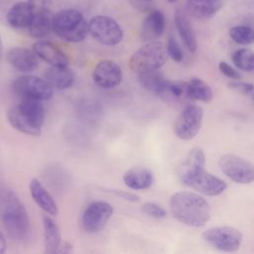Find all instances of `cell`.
<instances>
[{
    "label": "cell",
    "mask_w": 254,
    "mask_h": 254,
    "mask_svg": "<svg viewBox=\"0 0 254 254\" xmlns=\"http://www.w3.org/2000/svg\"><path fill=\"white\" fill-rule=\"evenodd\" d=\"M106 191L113 193V194L117 195L119 198L130 201V202H136L139 200V196L137 194L129 192V191H125V190H117V189H106Z\"/></svg>",
    "instance_id": "cell-36"
},
{
    "label": "cell",
    "mask_w": 254,
    "mask_h": 254,
    "mask_svg": "<svg viewBox=\"0 0 254 254\" xmlns=\"http://www.w3.org/2000/svg\"><path fill=\"white\" fill-rule=\"evenodd\" d=\"M232 62L241 70H254V52L249 49L237 50L232 55Z\"/></svg>",
    "instance_id": "cell-28"
},
{
    "label": "cell",
    "mask_w": 254,
    "mask_h": 254,
    "mask_svg": "<svg viewBox=\"0 0 254 254\" xmlns=\"http://www.w3.org/2000/svg\"><path fill=\"white\" fill-rule=\"evenodd\" d=\"M218 166L221 172L231 181L247 185L254 182V165L233 154H226L218 160Z\"/></svg>",
    "instance_id": "cell-9"
},
{
    "label": "cell",
    "mask_w": 254,
    "mask_h": 254,
    "mask_svg": "<svg viewBox=\"0 0 254 254\" xmlns=\"http://www.w3.org/2000/svg\"><path fill=\"white\" fill-rule=\"evenodd\" d=\"M7 119L16 130L39 137L45 121V108L41 100L23 98L18 105L8 110Z\"/></svg>",
    "instance_id": "cell-3"
},
{
    "label": "cell",
    "mask_w": 254,
    "mask_h": 254,
    "mask_svg": "<svg viewBox=\"0 0 254 254\" xmlns=\"http://www.w3.org/2000/svg\"><path fill=\"white\" fill-rule=\"evenodd\" d=\"M88 33L98 43L104 46H115L123 39V30L111 17L98 15L90 19Z\"/></svg>",
    "instance_id": "cell-8"
},
{
    "label": "cell",
    "mask_w": 254,
    "mask_h": 254,
    "mask_svg": "<svg viewBox=\"0 0 254 254\" xmlns=\"http://www.w3.org/2000/svg\"><path fill=\"white\" fill-rule=\"evenodd\" d=\"M166 26V20L164 14L159 10H151L144 19L141 26V38L145 42L156 41L160 38Z\"/></svg>",
    "instance_id": "cell-16"
},
{
    "label": "cell",
    "mask_w": 254,
    "mask_h": 254,
    "mask_svg": "<svg viewBox=\"0 0 254 254\" xmlns=\"http://www.w3.org/2000/svg\"><path fill=\"white\" fill-rule=\"evenodd\" d=\"M175 24H176L178 33H179L180 37L182 38L185 46L190 52H195L196 47H197L195 34H194L191 23L190 22L187 14L184 11H182L180 9H178L176 11Z\"/></svg>",
    "instance_id": "cell-20"
},
{
    "label": "cell",
    "mask_w": 254,
    "mask_h": 254,
    "mask_svg": "<svg viewBox=\"0 0 254 254\" xmlns=\"http://www.w3.org/2000/svg\"><path fill=\"white\" fill-rule=\"evenodd\" d=\"M253 98H254V95H253Z\"/></svg>",
    "instance_id": "cell-41"
},
{
    "label": "cell",
    "mask_w": 254,
    "mask_h": 254,
    "mask_svg": "<svg viewBox=\"0 0 254 254\" xmlns=\"http://www.w3.org/2000/svg\"><path fill=\"white\" fill-rule=\"evenodd\" d=\"M52 31L65 42L79 43L87 36L88 24L79 11L64 9L53 16Z\"/></svg>",
    "instance_id": "cell-4"
},
{
    "label": "cell",
    "mask_w": 254,
    "mask_h": 254,
    "mask_svg": "<svg viewBox=\"0 0 254 254\" xmlns=\"http://www.w3.org/2000/svg\"><path fill=\"white\" fill-rule=\"evenodd\" d=\"M14 91L23 98L48 100L53 96L54 87L44 78L36 75H21L13 82Z\"/></svg>",
    "instance_id": "cell-11"
},
{
    "label": "cell",
    "mask_w": 254,
    "mask_h": 254,
    "mask_svg": "<svg viewBox=\"0 0 254 254\" xmlns=\"http://www.w3.org/2000/svg\"><path fill=\"white\" fill-rule=\"evenodd\" d=\"M138 81L146 90L159 96L164 91L169 82L166 76L161 71H159V69H153L139 73Z\"/></svg>",
    "instance_id": "cell-22"
},
{
    "label": "cell",
    "mask_w": 254,
    "mask_h": 254,
    "mask_svg": "<svg viewBox=\"0 0 254 254\" xmlns=\"http://www.w3.org/2000/svg\"><path fill=\"white\" fill-rule=\"evenodd\" d=\"M29 188L34 201L40 206V208L51 215L55 216L58 214V206L56 201L38 179H33L30 182Z\"/></svg>",
    "instance_id": "cell-17"
},
{
    "label": "cell",
    "mask_w": 254,
    "mask_h": 254,
    "mask_svg": "<svg viewBox=\"0 0 254 254\" xmlns=\"http://www.w3.org/2000/svg\"><path fill=\"white\" fill-rule=\"evenodd\" d=\"M181 182L198 192L215 196L221 194L227 188L224 181L218 177L206 172L203 168H197L190 171L179 173Z\"/></svg>",
    "instance_id": "cell-6"
},
{
    "label": "cell",
    "mask_w": 254,
    "mask_h": 254,
    "mask_svg": "<svg viewBox=\"0 0 254 254\" xmlns=\"http://www.w3.org/2000/svg\"><path fill=\"white\" fill-rule=\"evenodd\" d=\"M172 215L181 223L201 227L210 218V206L200 195L190 191H178L170 198Z\"/></svg>",
    "instance_id": "cell-1"
},
{
    "label": "cell",
    "mask_w": 254,
    "mask_h": 254,
    "mask_svg": "<svg viewBox=\"0 0 254 254\" xmlns=\"http://www.w3.org/2000/svg\"><path fill=\"white\" fill-rule=\"evenodd\" d=\"M122 70L113 61L102 60L96 64L92 71V78L95 84L104 89L118 86L122 81Z\"/></svg>",
    "instance_id": "cell-13"
},
{
    "label": "cell",
    "mask_w": 254,
    "mask_h": 254,
    "mask_svg": "<svg viewBox=\"0 0 254 254\" xmlns=\"http://www.w3.org/2000/svg\"><path fill=\"white\" fill-rule=\"evenodd\" d=\"M218 68L225 76H227L231 79L237 80V79L241 78V74L225 62H220L218 64Z\"/></svg>",
    "instance_id": "cell-35"
},
{
    "label": "cell",
    "mask_w": 254,
    "mask_h": 254,
    "mask_svg": "<svg viewBox=\"0 0 254 254\" xmlns=\"http://www.w3.org/2000/svg\"><path fill=\"white\" fill-rule=\"evenodd\" d=\"M230 38L240 45L254 44V29L248 26H235L229 31Z\"/></svg>",
    "instance_id": "cell-30"
},
{
    "label": "cell",
    "mask_w": 254,
    "mask_h": 254,
    "mask_svg": "<svg viewBox=\"0 0 254 254\" xmlns=\"http://www.w3.org/2000/svg\"><path fill=\"white\" fill-rule=\"evenodd\" d=\"M188 94L190 100L202 102H209L213 97L210 86L198 77H192L188 82Z\"/></svg>",
    "instance_id": "cell-27"
},
{
    "label": "cell",
    "mask_w": 254,
    "mask_h": 254,
    "mask_svg": "<svg viewBox=\"0 0 254 254\" xmlns=\"http://www.w3.org/2000/svg\"><path fill=\"white\" fill-rule=\"evenodd\" d=\"M7 248V241L3 234V232L0 230V254L4 253Z\"/></svg>",
    "instance_id": "cell-39"
},
{
    "label": "cell",
    "mask_w": 254,
    "mask_h": 254,
    "mask_svg": "<svg viewBox=\"0 0 254 254\" xmlns=\"http://www.w3.org/2000/svg\"><path fill=\"white\" fill-rule=\"evenodd\" d=\"M142 210L148 214L149 216H152L154 218H164L167 215L166 210L159 204L155 202H145L142 205Z\"/></svg>",
    "instance_id": "cell-32"
},
{
    "label": "cell",
    "mask_w": 254,
    "mask_h": 254,
    "mask_svg": "<svg viewBox=\"0 0 254 254\" xmlns=\"http://www.w3.org/2000/svg\"><path fill=\"white\" fill-rule=\"evenodd\" d=\"M112 213L113 207L110 203L102 200L92 201L81 215L82 228L88 233H97L105 227Z\"/></svg>",
    "instance_id": "cell-12"
},
{
    "label": "cell",
    "mask_w": 254,
    "mask_h": 254,
    "mask_svg": "<svg viewBox=\"0 0 254 254\" xmlns=\"http://www.w3.org/2000/svg\"><path fill=\"white\" fill-rule=\"evenodd\" d=\"M167 47L158 41L148 42L137 50L129 60V67L136 73L159 69L167 61Z\"/></svg>",
    "instance_id": "cell-5"
},
{
    "label": "cell",
    "mask_w": 254,
    "mask_h": 254,
    "mask_svg": "<svg viewBox=\"0 0 254 254\" xmlns=\"http://www.w3.org/2000/svg\"><path fill=\"white\" fill-rule=\"evenodd\" d=\"M205 164V155L200 148L191 149L187 155L186 160L180 168V173L190 171L197 168H203Z\"/></svg>",
    "instance_id": "cell-29"
},
{
    "label": "cell",
    "mask_w": 254,
    "mask_h": 254,
    "mask_svg": "<svg viewBox=\"0 0 254 254\" xmlns=\"http://www.w3.org/2000/svg\"><path fill=\"white\" fill-rule=\"evenodd\" d=\"M33 18V11L28 2H18L8 11L6 19L8 24L15 29L28 28Z\"/></svg>",
    "instance_id": "cell-19"
},
{
    "label": "cell",
    "mask_w": 254,
    "mask_h": 254,
    "mask_svg": "<svg viewBox=\"0 0 254 254\" xmlns=\"http://www.w3.org/2000/svg\"><path fill=\"white\" fill-rule=\"evenodd\" d=\"M168 1H169V2H171V3H173V2H176L177 0H168Z\"/></svg>",
    "instance_id": "cell-40"
},
{
    "label": "cell",
    "mask_w": 254,
    "mask_h": 254,
    "mask_svg": "<svg viewBox=\"0 0 254 254\" xmlns=\"http://www.w3.org/2000/svg\"><path fill=\"white\" fill-rule=\"evenodd\" d=\"M128 2L140 12H150L153 10V3L151 0H128Z\"/></svg>",
    "instance_id": "cell-37"
},
{
    "label": "cell",
    "mask_w": 254,
    "mask_h": 254,
    "mask_svg": "<svg viewBox=\"0 0 254 254\" xmlns=\"http://www.w3.org/2000/svg\"><path fill=\"white\" fill-rule=\"evenodd\" d=\"M72 251V246L68 242H61L57 253H69Z\"/></svg>",
    "instance_id": "cell-38"
},
{
    "label": "cell",
    "mask_w": 254,
    "mask_h": 254,
    "mask_svg": "<svg viewBox=\"0 0 254 254\" xmlns=\"http://www.w3.org/2000/svg\"><path fill=\"white\" fill-rule=\"evenodd\" d=\"M46 80L57 89H66L73 83L74 76L70 68L67 65L56 66L51 65L46 70Z\"/></svg>",
    "instance_id": "cell-21"
},
{
    "label": "cell",
    "mask_w": 254,
    "mask_h": 254,
    "mask_svg": "<svg viewBox=\"0 0 254 254\" xmlns=\"http://www.w3.org/2000/svg\"><path fill=\"white\" fill-rule=\"evenodd\" d=\"M124 184L132 190H146L154 183L152 172L143 167H135L129 169L123 175Z\"/></svg>",
    "instance_id": "cell-18"
},
{
    "label": "cell",
    "mask_w": 254,
    "mask_h": 254,
    "mask_svg": "<svg viewBox=\"0 0 254 254\" xmlns=\"http://www.w3.org/2000/svg\"><path fill=\"white\" fill-rule=\"evenodd\" d=\"M151 1H152V0H151Z\"/></svg>",
    "instance_id": "cell-42"
},
{
    "label": "cell",
    "mask_w": 254,
    "mask_h": 254,
    "mask_svg": "<svg viewBox=\"0 0 254 254\" xmlns=\"http://www.w3.org/2000/svg\"><path fill=\"white\" fill-rule=\"evenodd\" d=\"M167 52H168V56L175 62L180 63L183 60V51L180 47V45L178 44L177 40L174 37H169L168 39V43H167Z\"/></svg>",
    "instance_id": "cell-31"
},
{
    "label": "cell",
    "mask_w": 254,
    "mask_h": 254,
    "mask_svg": "<svg viewBox=\"0 0 254 254\" xmlns=\"http://www.w3.org/2000/svg\"><path fill=\"white\" fill-rule=\"evenodd\" d=\"M7 62L16 69L23 72H31L39 65V57L34 51L26 48H13L6 54Z\"/></svg>",
    "instance_id": "cell-14"
},
{
    "label": "cell",
    "mask_w": 254,
    "mask_h": 254,
    "mask_svg": "<svg viewBox=\"0 0 254 254\" xmlns=\"http://www.w3.org/2000/svg\"><path fill=\"white\" fill-rule=\"evenodd\" d=\"M33 51L39 57V59L48 63L50 65H68L67 57L54 43L47 41H38L33 45Z\"/></svg>",
    "instance_id": "cell-15"
},
{
    "label": "cell",
    "mask_w": 254,
    "mask_h": 254,
    "mask_svg": "<svg viewBox=\"0 0 254 254\" xmlns=\"http://www.w3.org/2000/svg\"><path fill=\"white\" fill-rule=\"evenodd\" d=\"M45 251L48 254L57 253L61 244V231L56 221L50 216L43 217Z\"/></svg>",
    "instance_id": "cell-23"
},
{
    "label": "cell",
    "mask_w": 254,
    "mask_h": 254,
    "mask_svg": "<svg viewBox=\"0 0 254 254\" xmlns=\"http://www.w3.org/2000/svg\"><path fill=\"white\" fill-rule=\"evenodd\" d=\"M227 85L230 89L242 94H249L254 91V84L245 81H240L239 79L231 81Z\"/></svg>",
    "instance_id": "cell-33"
},
{
    "label": "cell",
    "mask_w": 254,
    "mask_h": 254,
    "mask_svg": "<svg viewBox=\"0 0 254 254\" xmlns=\"http://www.w3.org/2000/svg\"><path fill=\"white\" fill-rule=\"evenodd\" d=\"M189 11L198 19L212 17L221 7V0H187Z\"/></svg>",
    "instance_id": "cell-24"
},
{
    "label": "cell",
    "mask_w": 254,
    "mask_h": 254,
    "mask_svg": "<svg viewBox=\"0 0 254 254\" xmlns=\"http://www.w3.org/2000/svg\"><path fill=\"white\" fill-rule=\"evenodd\" d=\"M0 218L13 239L21 241L28 237L30 231L28 212L19 197L5 188L0 189Z\"/></svg>",
    "instance_id": "cell-2"
},
{
    "label": "cell",
    "mask_w": 254,
    "mask_h": 254,
    "mask_svg": "<svg viewBox=\"0 0 254 254\" xmlns=\"http://www.w3.org/2000/svg\"><path fill=\"white\" fill-rule=\"evenodd\" d=\"M160 97L171 103H181L190 99L188 94V82L183 80H169Z\"/></svg>",
    "instance_id": "cell-26"
},
{
    "label": "cell",
    "mask_w": 254,
    "mask_h": 254,
    "mask_svg": "<svg viewBox=\"0 0 254 254\" xmlns=\"http://www.w3.org/2000/svg\"><path fill=\"white\" fill-rule=\"evenodd\" d=\"M33 14L34 13H46L51 12L52 0H28Z\"/></svg>",
    "instance_id": "cell-34"
},
{
    "label": "cell",
    "mask_w": 254,
    "mask_h": 254,
    "mask_svg": "<svg viewBox=\"0 0 254 254\" xmlns=\"http://www.w3.org/2000/svg\"><path fill=\"white\" fill-rule=\"evenodd\" d=\"M52 18L50 12L34 13L31 23L28 27L31 37L41 39L50 34L52 31Z\"/></svg>",
    "instance_id": "cell-25"
},
{
    "label": "cell",
    "mask_w": 254,
    "mask_h": 254,
    "mask_svg": "<svg viewBox=\"0 0 254 254\" xmlns=\"http://www.w3.org/2000/svg\"><path fill=\"white\" fill-rule=\"evenodd\" d=\"M202 117L203 109L200 106L195 104L187 105L175 122L174 132L176 136L185 141L193 139L200 130Z\"/></svg>",
    "instance_id": "cell-10"
},
{
    "label": "cell",
    "mask_w": 254,
    "mask_h": 254,
    "mask_svg": "<svg viewBox=\"0 0 254 254\" xmlns=\"http://www.w3.org/2000/svg\"><path fill=\"white\" fill-rule=\"evenodd\" d=\"M201 238L208 245L219 251L234 252L240 248L243 235L235 227L217 226L203 231Z\"/></svg>",
    "instance_id": "cell-7"
}]
</instances>
